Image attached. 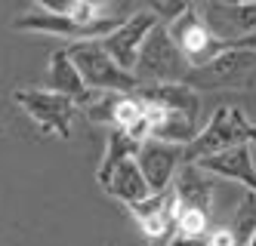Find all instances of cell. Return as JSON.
<instances>
[{
    "instance_id": "6da1fadb",
    "label": "cell",
    "mask_w": 256,
    "mask_h": 246,
    "mask_svg": "<svg viewBox=\"0 0 256 246\" xmlns=\"http://www.w3.org/2000/svg\"><path fill=\"white\" fill-rule=\"evenodd\" d=\"M253 145H256V123L244 117L241 108L219 105L213 111V117L207 120V126L198 132V139L182 148V166L219 157L234 148H253Z\"/></svg>"
},
{
    "instance_id": "7a4b0ae2",
    "label": "cell",
    "mask_w": 256,
    "mask_h": 246,
    "mask_svg": "<svg viewBox=\"0 0 256 246\" xmlns=\"http://www.w3.org/2000/svg\"><path fill=\"white\" fill-rule=\"evenodd\" d=\"M182 83L192 86L198 96L200 92H222V89L250 92V89H256V52L228 46L213 62L200 65V68H188Z\"/></svg>"
},
{
    "instance_id": "3957f363",
    "label": "cell",
    "mask_w": 256,
    "mask_h": 246,
    "mask_svg": "<svg viewBox=\"0 0 256 246\" xmlns=\"http://www.w3.org/2000/svg\"><path fill=\"white\" fill-rule=\"evenodd\" d=\"M68 55L74 62L78 74L84 77L86 89H99V92H118V96H133L142 86L130 71H124L112 55L102 49L99 40H78L68 46Z\"/></svg>"
},
{
    "instance_id": "277c9868",
    "label": "cell",
    "mask_w": 256,
    "mask_h": 246,
    "mask_svg": "<svg viewBox=\"0 0 256 246\" xmlns=\"http://www.w3.org/2000/svg\"><path fill=\"white\" fill-rule=\"evenodd\" d=\"M188 74V62L173 43L167 25H158L139 49V59L133 68V77L139 83H182Z\"/></svg>"
},
{
    "instance_id": "5b68a950",
    "label": "cell",
    "mask_w": 256,
    "mask_h": 246,
    "mask_svg": "<svg viewBox=\"0 0 256 246\" xmlns=\"http://www.w3.org/2000/svg\"><path fill=\"white\" fill-rule=\"evenodd\" d=\"M167 31L173 37V43L179 46V52L186 55L188 68H200L213 62L219 52L228 49V40H222V37H216L213 28L207 25V18L200 15V6L198 3H188L186 12H182L179 18H173V22H167Z\"/></svg>"
},
{
    "instance_id": "8992f818",
    "label": "cell",
    "mask_w": 256,
    "mask_h": 246,
    "mask_svg": "<svg viewBox=\"0 0 256 246\" xmlns=\"http://www.w3.org/2000/svg\"><path fill=\"white\" fill-rule=\"evenodd\" d=\"M12 99H16V105H19L44 132H50V136H59V139H68V136H71L74 114H78L74 99L59 96V92H52V89H34V86L16 89Z\"/></svg>"
},
{
    "instance_id": "52a82bcc",
    "label": "cell",
    "mask_w": 256,
    "mask_h": 246,
    "mask_svg": "<svg viewBox=\"0 0 256 246\" xmlns=\"http://www.w3.org/2000/svg\"><path fill=\"white\" fill-rule=\"evenodd\" d=\"M158 25H160V22H158V15H154L152 9H136V12H130V15L124 18L120 28H114L108 37H102L99 43H102V49L112 55V59H114L124 71L133 74L145 37H148Z\"/></svg>"
},
{
    "instance_id": "ba28073f",
    "label": "cell",
    "mask_w": 256,
    "mask_h": 246,
    "mask_svg": "<svg viewBox=\"0 0 256 246\" xmlns=\"http://www.w3.org/2000/svg\"><path fill=\"white\" fill-rule=\"evenodd\" d=\"M139 169L145 182H148V191L160 194V191H170L173 179H176V169L182 166V148L179 145H164V142H145L139 157H136Z\"/></svg>"
},
{
    "instance_id": "9c48e42d",
    "label": "cell",
    "mask_w": 256,
    "mask_h": 246,
    "mask_svg": "<svg viewBox=\"0 0 256 246\" xmlns=\"http://www.w3.org/2000/svg\"><path fill=\"white\" fill-rule=\"evenodd\" d=\"M173 194H176V213H204V216H210L213 176L204 173L198 163H186L182 169H176Z\"/></svg>"
},
{
    "instance_id": "30bf717a",
    "label": "cell",
    "mask_w": 256,
    "mask_h": 246,
    "mask_svg": "<svg viewBox=\"0 0 256 246\" xmlns=\"http://www.w3.org/2000/svg\"><path fill=\"white\" fill-rule=\"evenodd\" d=\"M133 96L148 108L176 111V114H186L192 120H198V114H200V96L186 83H142Z\"/></svg>"
},
{
    "instance_id": "8fae6325",
    "label": "cell",
    "mask_w": 256,
    "mask_h": 246,
    "mask_svg": "<svg viewBox=\"0 0 256 246\" xmlns=\"http://www.w3.org/2000/svg\"><path fill=\"white\" fill-rule=\"evenodd\" d=\"M200 15L222 40H234V37L256 31V3H250V0H244V3H207L200 6Z\"/></svg>"
},
{
    "instance_id": "7c38bea8",
    "label": "cell",
    "mask_w": 256,
    "mask_h": 246,
    "mask_svg": "<svg viewBox=\"0 0 256 246\" xmlns=\"http://www.w3.org/2000/svg\"><path fill=\"white\" fill-rule=\"evenodd\" d=\"M133 213V219L139 222V228L145 231L148 240H160L167 237L170 228H176V194L173 188L170 191H160V194H148L142 203L136 206H126Z\"/></svg>"
},
{
    "instance_id": "4fadbf2b",
    "label": "cell",
    "mask_w": 256,
    "mask_h": 246,
    "mask_svg": "<svg viewBox=\"0 0 256 246\" xmlns=\"http://www.w3.org/2000/svg\"><path fill=\"white\" fill-rule=\"evenodd\" d=\"M102 191H108L112 197H118L126 206H136V203H142L145 197L152 194L148 191V182H145V176H142V169H139L136 160L120 163L114 173L108 176V182L102 185Z\"/></svg>"
},
{
    "instance_id": "5bb4252c",
    "label": "cell",
    "mask_w": 256,
    "mask_h": 246,
    "mask_svg": "<svg viewBox=\"0 0 256 246\" xmlns=\"http://www.w3.org/2000/svg\"><path fill=\"white\" fill-rule=\"evenodd\" d=\"M142 145H145V142L133 139L130 132H124V129L112 126V132H108V145H105V157H102V163H99V169H96V182H99V188L108 182V176H112L120 163L136 160L139 151H142Z\"/></svg>"
},
{
    "instance_id": "9a60e30c",
    "label": "cell",
    "mask_w": 256,
    "mask_h": 246,
    "mask_svg": "<svg viewBox=\"0 0 256 246\" xmlns=\"http://www.w3.org/2000/svg\"><path fill=\"white\" fill-rule=\"evenodd\" d=\"M46 80H50V89L59 92V96H68V99H80L86 92V83L78 74L74 62H71L68 49H56L50 55V68H46Z\"/></svg>"
},
{
    "instance_id": "2e32d148",
    "label": "cell",
    "mask_w": 256,
    "mask_h": 246,
    "mask_svg": "<svg viewBox=\"0 0 256 246\" xmlns=\"http://www.w3.org/2000/svg\"><path fill=\"white\" fill-rule=\"evenodd\" d=\"M228 231H232V237H234V246H238V243L247 246V243L253 240V234H256V194H253V191H247L244 200L238 203Z\"/></svg>"
},
{
    "instance_id": "e0dca14e",
    "label": "cell",
    "mask_w": 256,
    "mask_h": 246,
    "mask_svg": "<svg viewBox=\"0 0 256 246\" xmlns=\"http://www.w3.org/2000/svg\"><path fill=\"white\" fill-rule=\"evenodd\" d=\"M167 246H210L207 237H188V234H173Z\"/></svg>"
},
{
    "instance_id": "ac0fdd59",
    "label": "cell",
    "mask_w": 256,
    "mask_h": 246,
    "mask_svg": "<svg viewBox=\"0 0 256 246\" xmlns=\"http://www.w3.org/2000/svg\"><path fill=\"white\" fill-rule=\"evenodd\" d=\"M207 243H210V246H234V237H232L228 228H222V231L207 234Z\"/></svg>"
},
{
    "instance_id": "d6986e66",
    "label": "cell",
    "mask_w": 256,
    "mask_h": 246,
    "mask_svg": "<svg viewBox=\"0 0 256 246\" xmlns=\"http://www.w3.org/2000/svg\"><path fill=\"white\" fill-rule=\"evenodd\" d=\"M228 46H234V49H250V52H256V31H253V34H244V37H234V40H228Z\"/></svg>"
},
{
    "instance_id": "ffe728a7",
    "label": "cell",
    "mask_w": 256,
    "mask_h": 246,
    "mask_svg": "<svg viewBox=\"0 0 256 246\" xmlns=\"http://www.w3.org/2000/svg\"><path fill=\"white\" fill-rule=\"evenodd\" d=\"M247 246H256V234H253V240H250V243H247Z\"/></svg>"
}]
</instances>
